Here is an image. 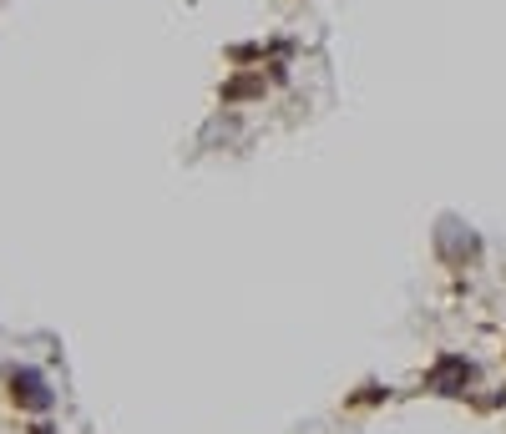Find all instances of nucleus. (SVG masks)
I'll list each match as a JSON object with an SVG mask.
<instances>
[{"mask_svg":"<svg viewBox=\"0 0 506 434\" xmlns=\"http://www.w3.org/2000/svg\"><path fill=\"white\" fill-rule=\"evenodd\" d=\"M10 394L20 409H51V394H46V379L31 374V368H20V374L10 379Z\"/></svg>","mask_w":506,"mask_h":434,"instance_id":"f257e3e1","label":"nucleus"}]
</instances>
